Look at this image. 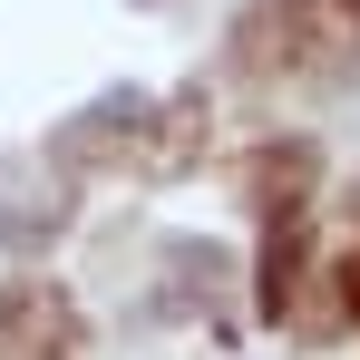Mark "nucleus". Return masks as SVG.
Wrapping results in <instances>:
<instances>
[{
    "label": "nucleus",
    "mask_w": 360,
    "mask_h": 360,
    "mask_svg": "<svg viewBox=\"0 0 360 360\" xmlns=\"http://www.w3.org/2000/svg\"><path fill=\"white\" fill-rule=\"evenodd\" d=\"M0 360H78V311L59 283H10L0 292Z\"/></svg>",
    "instance_id": "nucleus-1"
},
{
    "label": "nucleus",
    "mask_w": 360,
    "mask_h": 360,
    "mask_svg": "<svg viewBox=\"0 0 360 360\" xmlns=\"http://www.w3.org/2000/svg\"><path fill=\"white\" fill-rule=\"evenodd\" d=\"M351 311H360V263H351Z\"/></svg>",
    "instance_id": "nucleus-2"
}]
</instances>
